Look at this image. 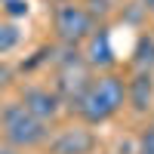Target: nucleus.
I'll return each mask as SVG.
<instances>
[{
    "label": "nucleus",
    "mask_w": 154,
    "mask_h": 154,
    "mask_svg": "<svg viewBox=\"0 0 154 154\" xmlns=\"http://www.w3.org/2000/svg\"><path fill=\"white\" fill-rule=\"evenodd\" d=\"M126 105V77L117 71H102L93 77V83L86 86L83 99L77 102V120L86 126H102L114 120Z\"/></svg>",
    "instance_id": "obj_1"
},
{
    "label": "nucleus",
    "mask_w": 154,
    "mask_h": 154,
    "mask_svg": "<svg viewBox=\"0 0 154 154\" xmlns=\"http://www.w3.org/2000/svg\"><path fill=\"white\" fill-rule=\"evenodd\" d=\"M0 136H3L6 145L19 148V151H28V148L46 145L53 130L40 117H34L19 99H12V102H3V108H0Z\"/></svg>",
    "instance_id": "obj_2"
},
{
    "label": "nucleus",
    "mask_w": 154,
    "mask_h": 154,
    "mask_svg": "<svg viewBox=\"0 0 154 154\" xmlns=\"http://www.w3.org/2000/svg\"><path fill=\"white\" fill-rule=\"evenodd\" d=\"M93 77H96V71L86 65L83 53H77V49L68 46V53L56 62V83H53V89L59 93L62 105L74 111V108H77V102L83 99L86 86L93 83Z\"/></svg>",
    "instance_id": "obj_3"
},
{
    "label": "nucleus",
    "mask_w": 154,
    "mask_h": 154,
    "mask_svg": "<svg viewBox=\"0 0 154 154\" xmlns=\"http://www.w3.org/2000/svg\"><path fill=\"white\" fill-rule=\"evenodd\" d=\"M96 28L99 25L83 9V3H56L53 6V31L65 46H71V49L83 46Z\"/></svg>",
    "instance_id": "obj_4"
},
{
    "label": "nucleus",
    "mask_w": 154,
    "mask_h": 154,
    "mask_svg": "<svg viewBox=\"0 0 154 154\" xmlns=\"http://www.w3.org/2000/svg\"><path fill=\"white\" fill-rule=\"evenodd\" d=\"M46 148H49V154H93L99 148V139L93 133V126L77 120L65 130H59L56 136H49Z\"/></svg>",
    "instance_id": "obj_5"
},
{
    "label": "nucleus",
    "mask_w": 154,
    "mask_h": 154,
    "mask_svg": "<svg viewBox=\"0 0 154 154\" xmlns=\"http://www.w3.org/2000/svg\"><path fill=\"white\" fill-rule=\"evenodd\" d=\"M19 102L25 108H28L34 117H40L43 123H49L53 126V120L62 114V99H59V93L53 86H43V83H31V86H25L22 89V96H19Z\"/></svg>",
    "instance_id": "obj_6"
},
{
    "label": "nucleus",
    "mask_w": 154,
    "mask_h": 154,
    "mask_svg": "<svg viewBox=\"0 0 154 154\" xmlns=\"http://www.w3.org/2000/svg\"><path fill=\"white\" fill-rule=\"evenodd\" d=\"M83 59H86V65L96 74L114 71L117 59H114V46H111V31L105 28V25H99V28L89 34V40L83 43Z\"/></svg>",
    "instance_id": "obj_7"
},
{
    "label": "nucleus",
    "mask_w": 154,
    "mask_h": 154,
    "mask_svg": "<svg viewBox=\"0 0 154 154\" xmlns=\"http://www.w3.org/2000/svg\"><path fill=\"white\" fill-rule=\"evenodd\" d=\"M126 105L136 114H148L154 105V71H133L126 77Z\"/></svg>",
    "instance_id": "obj_8"
},
{
    "label": "nucleus",
    "mask_w": 154,
    "mask_h": 154,
    "mask_svg": "<svg viewBox=\"0 0 154 154\" xmlns=\"http://www.w3.org/2000/svg\"><path fill=\"white\" fill-rule=\"evenodd\" d=\"M130 65H133V71H154V37L151 34H139Z\"/></svg>",
    "instance_id": "obj_9"
},
{
    "label": "nucleus",
    "mask_w": 154,
    "mask_h": 154,
    "mask_svg": "<svg viewBox=\"0 0 154 154\" xmlns=\"http://www.w3.org/2000/svg\"><path fill=\"white\" fill-rule=\"evenodd\" d=\"M19 43H22V31H19V25H16V22H0V56L12 53Z\"/></svg>",
    "instance_id": "obj_10"
},
{
    "label": "nucleus",
    "mask_w": 154,
    "mask_h": 154,
    "mask_svg": "<svg viewBox=\"0 0 154 154\" xmlns=\"http://www.w3.org/2000/svg\"><path fill=\"white\" fill-rule=\"evenodd\" d=\"M80 3H83V9L89 12V16L96 19V25H102L114 12V0H80Z\"/></svg>",
    "instance_id": "obj_11"
},
{
    "label": "nucleus",
    "mask_w": 154,
    "mask_h": 154,
    "mask_svg": "<svg viewBox=\"0 0 154 154\" xmlns=\"http://www.w3.org/2000/svg\"><path fill=\"white\" fill-rule=\"evenodd\" d=\"M133 154H154V120H148V126L136 139V151Z\"/></svg>",
    "instance_id": "obj_12"
},
{
    "label": "nucleus",
    "mask_w": 154,
    "mask_h": 154,
    "mask_svg": "<svg viewBox=\"0 0 154 154\" xmlns=\"http://www.w3.org/2000/svg\"><path fill=\"white\" fill-rule=\"evenodd\" d=\"M28 12H31L28 0H9V3H3V16H6V22H16V19H22V16H28Z\"/></svg>",
    "instance_id": "obj_13"
},
{
    "label": "nucleus",
    "mask_w": 154,
    "mask_h": 154,
    "mask_svg": "<svg viewBox=\"0 0 154 154\" xmlns=\"http://www.w3.org/2000/svg\"><path fill=\"white\" fill-rule=\"evenodd\" d=\"M0 154H22V151H19V148H12V145H6V142H3V145H0Z\"/></svg>",
    "instance_id": "obj_14"
},
{
    "label": "nucleus",
    "mask_w": 154,
    "mask_h": 154,
    "mask_svg": "<svg viewBox=\"0 0 154 154\" xmlns=\"http://www.w3.org/2000/svg\"><path fill=\"white\" fill-rule=\"evenodd\" d=\"M142 9L145 12H154V0H142Z\"/></svg>",
    "instance_id": "obj_15"
},
{
    "label": "nucleus",
    "mask_w": 154,
    "mask_h": 154,
    "mask_svg": "<svg viewBox=\"0 0 154 154\" xmlns=\"http://www.w3.org/2000/svg\"><path fill=\"white\" fill-rule=\"evenodd\" d=\"M56 3H80V0H56Z\"/></svg>",
    "instance_id": "obj_16"
},
{
    "label": "nucleus",
    "mask_w": 154,
    "mask_h": 154,
    "mask_svg": "<svg viewBox=\"0 0 154 154\" xmlns=\"http://www.w3.org/2000/svg\"><path fill=\"white\" fill-rule=\"evenodd\" d=\"M3 3H9V0H0V6H3Z\"/></svg>",
    "instance_id": "obj_17"
}]
</instances>
